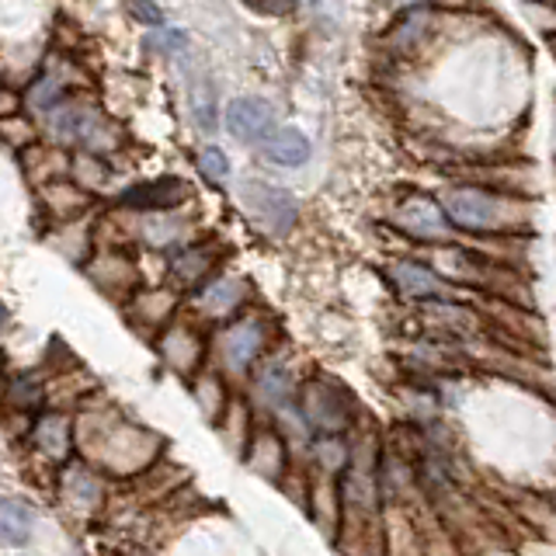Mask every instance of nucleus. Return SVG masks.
Listing matches in <instances>:
<instances>
[{"label": "nucleus", "mask_w": 556, "mask_h": 556, "mask_svg": "<svg viewBox=\"0 0 556 556\" xmlns=\"http://www.w3.org/2000/svg\"><path fill=\"white\" fill-rule=\"evenodd\" d=\"M219 431H223V442L230 445L237 456H243V448H248V442H251V434H254V428H257V421H254V410H251V404L248 400H230V407H226V414L219 417V425H216Z\"/></svg>", "instance_id": "obj_30"}, {"label": "nucleus", "mask_w": 556, "mask_h": 556, "mask_svg": "<svg viewBox=\"0 0 556 556\" xmlns=\"http://www.w3.org/2000/svg\"><path fill=\"white\" fill-rule=\"evenodd\" d=\"M17 156H22V167L28 174V181L35 188H42L49 181L70 178V156H74V150L52 147V143H46V139H39V143H31L28 150H22Z\"/></svg>", "instance_id": "obj_24"}, {"label": "nucleus", "mask_w": 556, "mask_h": 556, "mask_svg": "<svg viewBox=\"0 0 556 556\" xmlns=\"http://www.w3.org/2000/svg\"><path fill=\"white\" fill-rule=\"evenodd\" d=\"M35 532V508L25 497H0V543L28 546Z\"/></svg>", "instance_id": "obj_29"}, {"label": "nucleus", "mask_w": 556, "mask_h": 556, "mask_svg": "<svg viewBox=\"0 0 556 556\" xmlns=\"http://www.w3.org/2000/svg\"><path fill=\"white\" fill-rule=\"evenodd\" d=\"M181 309V292L170 289V286H147V289H136L129 300H126V317L132 327L139 330H161L178 317Z\"/></svg>", "instance_id": "obj_19"}, {"label": "nucleus", "mask_w": 556, "mask_h": 556, "mask_svg": "<svg viewBox=\"0 0 556 556\" xmlns=\"http://www.w3.org/2000/svg\"><path fill=\"white\" fill-rule=\"evenodd\" d=\"M4 404L11 410H39V404H42V382L35 379V376L11 379L8 390H4Z\"/></svg>", "instance_id": "obj_32"}, {"label": "nucleus", "mask_w": 556, "mask_h": 556, "mask_svg": "<svg viewBox=\"0 0 556 556\" xmlns=\"http://www.w3.org/2000/svg\"><path fill=\"white\" fill-rule=\"evenodd\" d=\"M223 265V248L216 240H191L167 257V286L178 292H195Z\"/></svg>", "instance_id": "obj_13"}, {"label": "nucleus", "mask_w": 556, "mask_h": 556, "mask_svg": "<svg viewBox=\"0 0 556 556\" xmlns=\"http://www.w3.org/2000/svg\"><path fill=\"white\" fill-rule=\"evenodd\" d=\"M84 91V77H80V66L70 60V56H60V52H49V56L39 63V70L28 77L25 91H22V101H25V112L39 122L52 104H60L63 98Z\"/></svg>", "instance_id": "obj_7"}, {"label": "nucleus", "mask_w": 556, "mask_h": 556, "mask_svg": "<svg viewBox=\"0 0 556 556\" xmlns=\"http://www.w3.org/2000/svg\"><path fill=\"white\" fill-rule=\"evenodd\" d=\"M348 459H352V442H348V434H313L303 463L313 469V473L341 477L348 469Z\"/></svg>", "instance_id": "obj_26"}, {"label": "nucleus", "mask_w": 556, "mask_h": 556, "mask_svg": "<svg viewBox=\"0 0 556 556\" xmlns=\"http://www.w3.org/2000/svg\"><path fill=\"white\" fill-rule=\"evenodd\" d=\"M156 355L174 376L195 379L205 369L208 358V338L195 317H174L161 334H156Z\"/></svg>", "instance_id": "obj_8"}, {"label": "nucleus", "mask_w": 556, "mask_h": 556, "mask_svg": "<svg viewBox=\"0 0 556 556\" xmlns=\"http://www.w3.org/2000/svg\"><path fill=\"white\" fill-rule=\"evenodd\" d=\"M91 466L112 469L118 477L147 473L164 452V442L153 431L126 421L122 414L109 410L104 417H94V439H91Z\"/></svg>", "instance_id": "obj_2"}, {"label": "nucleus", "mask_w": 556, "mask_h": 556, "mask_svg": "<svg viewBox=\"0 0 556 556\" xmlns=\"http://www.w3.org/2000/svg\"><path fill=\"white\" fill-rule=\"evenodd\" d=\"M237 199H240L243 216H248L254 230L265 237H289L295 219H300V202H295L292 191L268 185L261 178L240 181Z\"/></svg>", "instance_id": "obj_5"}, {"label": "nucleus", "mask_w": 556, "mask_h": 556, "mask_svg": "<svg viewBox=\"0 0 556 556\" xmlns=\"http://www.w3.org/2000/svg\"><path fill=\"white\" fill-rule=\"evenodd\" d=\"M251 303V282L233 271H216L205 286L191 292V313L199 324H226L240 317Z\"/></svg>", "instance_id": "obj_10"}, {"label": "nucleus", "mask_w": 556, "mask_h": 556, "mask_svg": "<svg viewBox=\"0 0 556 556\" xmlns=\"http://www.w3.org/2000/svg\"><path fill=\"white\" fill-rule=\"evenodd\" d=\"M31 445L42 452L49 463H70V452L77 445V428L74 417L63 410H39V417L31 421Z\"/></svg>", "instance_id": "obj_21"}, {"label": "nucleus", "mask_w": 556, "mask_h": 556, "mask_svg": "<svg viewBox=\"0 0 556 556\" xmlns=\"http://www.w3.org/2000/svg\"><path fill=\"white\" fill-rule=\"evenodd\" d=\"M84 275L91 278V282L109 295V300H122L126 303L129 295L139 289V268L136 261L126 254V251H98L91 254V261L84 265Z\"/></svg>", "instance_id": "obj_18"}, {"label": "nucleus", "mask_w": 556, "mask_h": 556, "mask_svg": "<svg viewBox=\"0 0 556 556\" xmlns=\"http://www.w3.org/2000/svg\"><path fill=\"white\" fill-rule=\"evenodd\" d=\"M191 396H195V404L202 410V417L208 425H219V417L230 407V379H226L219 369H202L195 379H191Z\"/></svg>", "instance_id": "obj_27"}, {"label": "nucleus", "mask_w": 556, "mask_h": 556, "mask_svg": "<svg viewBox=\"0 0 556 556\" xmlns=\"http://www.w3.org/2000/svg\"><path fill=\"white\" fill-rule=\"evenodd\" d=\"M396 8H404V11H414V8H428L431 0H393Z\"/></svg>", "instance_id": "obj_38"}, {"label": "nucleus", "mask_w": 556, "mask_h": 556, "mask_svg": "<svg viewBox=\"0 0 556 556\" xmlns=\"http://www.w3.org/2000/svg\"><path fill=\"white\" fill-rule=\"evenodd\" d=\"M77 556H80V553H77Z\"/></svg>", "instance_id": "obj_40"}, {"label": "nucleus", "mask_w": 556, "mask_h": 556, "mask_svg": "<svg viewBox=\"0 0 556 556\" xmlns=\"http://www.w3.org/2000/svg\"><path fill=\"white\" fill-rule=\"evenodd\" d=\"M98 109H101V101L91 91H77V94L63 98L60 104H52V109L39 118V132L52 147L77 150L80 132Z\"/></svg>", "instance_id": "obj_12"}, {"label": "nucleus", "mask_w": 556, "mask_h": 556, "mask_svg": "<svg viewBox=\"0 0 556 556\" xmlns=\"http://www.w3.org/2000/svg\"><path fill=\"white\" fill-rule=\"evenodd\" d=\"M60 497L77 508L80 515H94L104 501V480L98 473V466L84 459H70L60 469Z\"/></svg>", "instance_id": "obj_20"}, {"label": "nucleus", "mask_w": 556, "mask_h": 556, "mask_svg": "<svg viewBox=\"0 0 556 556\" xmlns=\"http://www.w3.org/2000/svg\"><path fill=\"white\" fill-rule=\"evenodd\" d=\"M191 199L188 181L174 178V174H164V178L153 181H136L126 191H118V208L126 213H161V208H185V202Z\"/></svg>", "instance_id": "obj_17"}, {"label": "nucleus", "mask_w": 556, "mask_h": 556, "mask_svg": "<svg viewBox=\"0 0 556 556\" xmlns=\"http://www.w3.org/2000/svg\"><path fill=\"white\" fill-rule=\"evenodd\" d=\"M303 511L313 518V526L324 532V539L338 543V532H341V486H338V477H324V473H313V469H309V494H306V508Z\"/></svg>", "instance_id": "obj_22"}, {"label": "nucleus", "mask_w": 556, "mask_h": 556, "mask_svg": "<svg viewBox=\"0 0 556 556\" xmlns=\"http://www.w3.org/2000/svg\"><path fill=\"white\" fill-rule=\"evenodd\" d=\"M387 282L404 303H431V300H463V289L448 286L428 261L417 257H396L387 265Z\"/></svg>", "instance_id": "obj_11"}, {"label": "nucleus", "mask_w": 556, "mask_h": 556, "mask_svg": "<svg viewBox=\"0 0 556 556\" xmlns=\"http://www.w3.org/2000/svg\"><path fill=\"white\" fill-rule=\"evenodd\" d=\"M147 49L150 52H164V56H181L188 49V31L181 28H156L153 35H147Z\"/></svg>", "instance_id": "obj_34"}, {"label": "nucleus", "mask_w": 556, "mask_h": 556, "mask_svg": "<svg viewBox=\"0 0 556 556\" xmlns=\"http://www.w3.org/2000/svg\"><path fill=\"white\" fill-rule=\"evenodd\" d=\"M132 237L150 251L174 254L185 243H191V219L181 208H161V213H129Z\"/></svg>", "instance_id": "obj_14"}, {"label": "nucleus", "mask_w": 556, "mask_h": 556, "mask_svg": "<svg viewBox=\"0 0 556 556\" xmlns=\"http://www.w3.org/2000/svg\"><path fill=\"white\" fill-rule=\"evenodd\" d=\"M439 202L456 233L466 237H515L526 233L532 223L526 199L486 185H452L442 191Z\"/></svg>", "instance_id": "obj_1"}, {"label": "nucleus", "mask_w": 556, "mask_h": 556, "mask_svg": "<svg viewBox=\"0 0 556 556\" xmlns=\"http://www.w3.org/2000/svg\"><path fill=\"white\" fill-rule=\"evenodd\" d=\"M0 139L11 147V150H28L31 143H39L42 132H39V122H35L28 112H17L11 118H0Z\"/></svg>", "instance_id": "obj_31"}, {"label": "nucleus", "mask_w": 556, "mask_h": 556, "mask_svg": "<svg viewBox=\"0 0 556 556\" xmlns=\"http://www.w3.org/2000/svg\"><path fill=\"white\" fill-rule=\"evenodd\" d=\"M70 181L80 185L87 195H101V191H109L112 181H115V167L109 156H98V153H84V150H74L70 156Z\"/></svg>", "instance_id": "obj_28"}, {"label": "nucleus", "mask_w": 556, "mask_h": 556, "mask_svg": "<svg viewBox=\"0 0 556 556\" xmlns=\"http://www.w3.org/2000/svg\"><path fill=\"white\" fill-rule=\"evenodd\" d=\"M240 459H243V466H248L254 477L268 480V483H282L286 473L295 466L289 442L271 425H257L254 428L251 442H248V448H243Z\"/></svg>", "instance_id": "obj_15"}, {"label": "nucleus", "mask_w": 556, "mask_h": 556, "mask_svg": "<svg viewBox=\"0 0 556 556\" xmlns=\"http://www.w3.org/2000/svg\"><path fill=\"white\" fill-rule=\"evenodd\" d=\"M261 156H265V161L275 164V167H303L313 156L309 136L303 129H295V126L275 129L265 143H261Z\"/></svg>", "instance_id": "obj_25"}, {"label": "nucleus", "mask_w": 556, "mask_h": 556, "mask_svg": "<svg viewBox=\"0 0 556 556\" xmlns=\"http://www.w3.org/2000/svg\"><path fill=\"white\" fill-rule=\"evenodd\" d=\"M275 324L257 309H243L240 317L216 327L208 341V355L216 358V369L226 379H248L254 365L271 352Z\"/></svg>", "instance_id": "obj_3"}, {"label": "nucleus", "mask_w": 556, "mask_h": 556, "mask_svg": "<svg viewBox=\"0 0 556 556\" xmlns=\"http://www.w3.org/2000/svg\"><path fill=\"white\" fill-rule=\"evenodd\" d=\"M136 556H147V553H136Z\"/></svg>", "instance_id": "obj_39"}, {"label": "nucleus", "mask_w": 556, "mask_h": 556, "mask_svg": "<svg viewBox=\"0 0 556 556\" xmlns=\"http://www.w3.org/2000/svg\"><path fill=\"white\" fill-rule=\"evenodd\" d=\"M17 112H25V101H22V91H14V87L0 84V118H11Z\"/></svg>", "instance_id": "obj_37"}, {"label": "nucleus", "mask_w": 556, "mask_h": 556, "mask_svg": "<svg viewBox=\"0 0 556 556\" xmlns=\"http://www.w3.org/2000/svg\"><path fill=\"white\" fill-rule=\"evenodd\" d=\"M243 8H251L254 14H268V17H282L289 14L300 0H240Z\"/></svg>", "instance_id": "obj_36"}, {"label": "nucleus", "mask_w": 556, "mask_h": 556, "mask_svg": "<svg viewBox=\"0 0 556 556\" xmlns=\"http://www.w3.org/2000/svg\"><path fill=\"white\" fill-rule=\"evenodd\" d=\"M393 230L421 248H439V243L456 240V226L448 223L442 202L428 191H407L393 208Z\"/></svg>", "instance_id": "obj_6"}, {"label": "nucleus", "mask_w": 556, "mask_h": 556, "mask_svg": "<svg viewBox=\"0 0 556 556\" xmlns=\"http://www.w3.org/2000/svg\"><path fill=\"white\" fill-rule=\"evenodd\" d=\"M223 129L230 132L237 143L261 147L278 129L275 126V109L265 98H254V94L233 98L223 109Z\"/></svg>", "instance_id": "obj_16"}, {"label": "nucleus", "mask_w": 556, "mask_h": 556, "mask_svg": "<svg viewBox=\"0 0 556 556\" xmlns=\"http://www.w3.org/2000/svg\"><path fill=\"white\" fill-rule=\"evenodd\" d=\"M295 410L313 434H348L362 417L352 390L330 376L303 379L295 393Z\"/></svg>", "instance_id": "obj_4"}, {"label": "nucleus", "mask_w": 556, "mask_h": 556, "mask_svg": "<svg viewBox=\"0 0 556 556\" xmlns=\"http://www.w3.org/2000/svg\"><path fill=\"white\" fill-rule=\"evenodd\" d=\"M126 11L143 28H164V8L156 0H126Z\"/></svg>", "instance_id": "obj_35"}, {"label": "nucleus", "mask_w": 556, "mask_h": 556, "mask_svg": "<svg viewBox=\"0 0 556 556\" xmlns=\"http://www.w3.org/2000/svg\"><path fill=\"white\" fill-rule=\"evenodd\" d=\"M195 167H199V174L208 185H226V181H230V174H233L230 156H226L223 147H216V143H205L195 153Z\"/></svg>", "instance_id": "obj_33"}, {"label": "nucleus", "mask_w": 556, "mask_h": 556, "mask_svg": "<svg viewBox=\"0 0 556 556\" xmlns=\"http://www.w3.org/2000/svg\"><path fill=\"white\" fill-rule=\"evenodd\" d=\"M248 390H251V410L254 414H268L275 417L282 407L295 404V393H300V379L286 355L268 352L254 365V372L248 376Z\"/></svg>", "instance_id": "obj_9"}, {"label": "nucleus", "mask_w": 556, "mask_h": 556, "mask_svg": "<svg viewBox=\"0 0 556 556\" xmlns=\"http://www.w3.org/2000/svg\"><path fill=\"white\" fill-rule=\"evenodd\" d=\"M39 191V202H42V213L52 219V223H77L84 219L87 213H91V202L94 195H87V191L80 185H74L70 178H60V181H49L42 188H35Z\"/></svg>", "instance_id": "obj_23"}]
</instances>
